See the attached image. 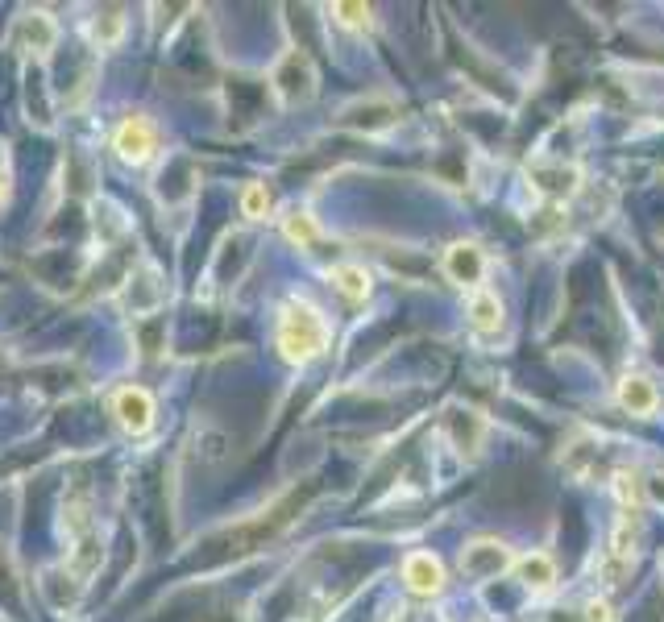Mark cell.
<instances>
[{
    "instance_id": "1",
    "label": "cell",
    "mask_w": 664,
    "mask_h": 622,
    "mask_svg": "<svg viewBox=\"0 0 664 622\" xmlns=\"http://www.w3.org/2000/svg\"><path fill=\"white\" fill-rule=\"evenodd\" d=\"M279 349L287 361L303 365L328 349V324L308 299H287L279 316Z\"/></svg>"
},
{
    "instance_id": "2",
    "label": "cell",
    "mask_w": 664,
    "mask_h": 622,
    "mask_svg": "<svg viewBox=\"0 0 664 622\" xmlns=\"http://www.w3.org/2000/svg\"><path fill=\"white\" fill-rule=\"evenodd\" d=\"M274 92H279V100L283 104H299V100H312V92H316V67H312V59L308 54H299V50H291L287 59L274 67Z\"/></svg>"
},
{
    "instance_id": "3",
    "label": "cell",
    "mask_w": 664,
    "mask_h": 622,
    "mask_svg": "<svg viewBox=\"0 0 664 622\" xmlns=\"http://www.w3.org/2000/svg\"><path fill=\"white\" fill-rule=\"evenodd\" d=\"M113 150L129 166H146L154 158V150H158V133H154V125L146 117H125L117 125V133H113Z\"/></svg>"
},
{
    "instance_id": "4",
    "label": "cell",
    "mask_w": 664,
    "mask_h": 622,
    "mask_svg": "<svg viewBox=\"0 0 664 622\" xmlns=\"http://www.w3.org/2000/svg\"><path fill=\"white\" fill-rule=\"evenodd\" d=\"M113 415H117V423H121L129 436H146L154 428V399H150V390H142V386L117 390Z\"/></svg>"
},
{
    "instance_id": "5",
    "label": "cell",
    "mask_w": 664,
    "mask_h": 622,
    "mask_svg": "<svg viewBox=\"0 0 664 622\" xmlns=\"http://www.w3.org/2000/svg\"><path fill=\"white\" fill-rule=\"evenodd\" d=\"M503 569H511L507 544H498V540H474V544H465V552H461V573H469V577H498Z\"/></svg>"
},
{
    "instance_id": "6",
    "label": "cell",
    "mask_w": 664,
    "mask_h": 622,
    "mask_svg": "<svg viewBox=\"0 0 664 622\" xmlns=\"http://www.w3.org/2000/svg\"><path fill=\"white\" fill-rule=\"evenodd\" d=\"M403 581L411 585V593L428 598V593H440V585H445V569H440V560L432 552H411L403 560Z\"/></svg>"
},
{
    "instance_id": "7",
    "label": "cell",
    "mask_w": 664,
    "mask_h": 622,
    "mask_svg": "<svg viewBox=\"0 0 664 622\" xmlns=\"http://www.w3.org/2000/svg\"><path fill=\"white\" fill-rule=\"evenodd\" d=\"M445 274H449L453 282H461V287H474V282H482V274H486L482 249L469 245V241H457V245L445 253Z\"/></svg>"
},
{
    "instance_id": "8",
    "label": "cell",
    "mask_w": 664,
    "mask_h": 622,
    "mask_svg": "<svg viewBox=\"0 0 664 622\" xmlns=\"http://www.w3.org/2000/svg\"><path fill=\"white\" fill-rule=\"evenodd\" d=\"M528 175L544 195H557V200L573 195V187H577V166H565V162H536Z\"/></svg>"
},
{
    "instance_id": "9",
    "label": "cell",
    "mask_w": 664,
    "mask_h": 622,
    "mask_svg": "<svg viewBox=\"0 0 664 622\" xmlns=\"http://www.w3.org/2000/svg\"><path fill=\"white\" fill-rule=\"evenodd\" d=\"M619 403L631 411V415H652L656 411V386L644 378V374H627L619 382Z\"/></svg>"
},
{
    "instance_id": "10",
    "label": "cell",
    "mask_w": 664,
    "mask_h": 622,
    "mask_svg": "<svg viewBox=\"0 0 664 622\" xmlns=\"http://www.w3.org/2000/svg\"><path fill=\"white\" fill-rule=\"evenodd\" d=\"M17 38L25 42V50L46 54L54 46V38H59V30H54V21L46 13H25L21 25H17Z\"/></svg>"
},
{
    "instance_id": "11",
    "label": "cell",
    "mask_w": 664,
    "mask_h": 622,
    "mask_svg": "<svg viewBox=\"0 0 664 622\" xmlns=\"http://www.w3.org/2000/svg\"><path fill=\"white\" fill-rule=\"evenodd\" d=\"M469 320H474L478 332H498L503 328V303L490 291H474L469 295Z\"/></svg>"
},
{
    "instance_id": "12",
    "label": "cell",
    "mask_w": 664,
    "mask_h": 622,
    "mask_svg": "<svg viewBox=\"0 0 664 622\" xmlns=\"http://www.w3.org/2000/svg\"><path fill=\"white\" fill-rule=\"evenodd\" d=\"M519 577H523L528 589L544 593V589H552V581H557V564H552L544 552H532V556L519 560Z\"/></svg>"
},
{
    "instance_id": "13",
    "label": "cell",
    "mask_w": 664,
    "mask_h": 622,
    "mask_svg": "<svg viewBox=\"0 0 664 622\" xmlns=\"http://www.w3.org/2000/svg\"><path fill=\"white\" fill-rule=\"evenodd\" d=\"M332 282H337V291L345 299H353V303L370 295V274L362 266H337V270H332Z\"/></svg>"
},
{
    "instance_id": "14",
    "label": "cell",
    "mask_w": 664,
    "mask_h": 622,
    "mask_svg": "<svg viewBox=\"0 0 664 622\" xmlns=\"http://www.w3.org/2000/svg\"><path fill=\"white\" fill-rule=\"evenodd\" d=\"M121 34H125V17H121V9H104V13L92 21V38H96L100 46H117Z\"/></svg>"
},
{
    "instance_id": "15",
    "label": "cell",
    "mask_w": 664,
    "mask_h": 622,
    "mask_svg": "<svg viewBox=\"0 0 664 622\" xmlns=\"http://www.w3.org/2000/svg\"><path fill=\"white\" fill-rule=\"evenodd\" d=\"M270 204H274V195H270L266 183H249V187L241 191V212H245L249 220H262V216L270 212Z\"/></svg>"
},
{
    "instance_id": "16",
    "label": "cell",
    "mask_w": 664,
    "mask_h": 622,
    "mask_svg": "<svg viewBox=\"0 0 664 622\" xmlns=\"http://www.w3.org/2000/svg\"><path fill=\"white\" fill-rule=\"evenodd\" d=\"M283 233H287V241H295L299 249H308V245H316V237H320V229H316V220H312L308 212H295V216H287V224H283Z\"/></svg>"
},
{
    "instance_id": "17",
    "label": "cell",
    "mask_w": 664,
    "mask_h": 622,
    "mask_svg": "<svg viewBox=\"0 0 664 622\" xmlns=\"http://www.w3.org/2000/svg\"><path fill=\"white\" fill-rule=\"evenodd\" d=\"M332 13H337L345 25H353V30H366V25H370V9L366 5H337Z\"/></svg>"
},
{
    "instance_id": "18",
    "label": "cell",
    "mask_w": 664,
    "mask_h": 622,
    "mask_svg": "<svg viewBox=\"0 0 664 622\" xmlns=\"http://www.w3.org/2000/svg\"><path fill=\"white\" fill-rule=\"evenodd\" d=\"M586 614H590L586 622H611V610H606L602 602H590V610H586Z\"/></svg>"
}]
</instances>
